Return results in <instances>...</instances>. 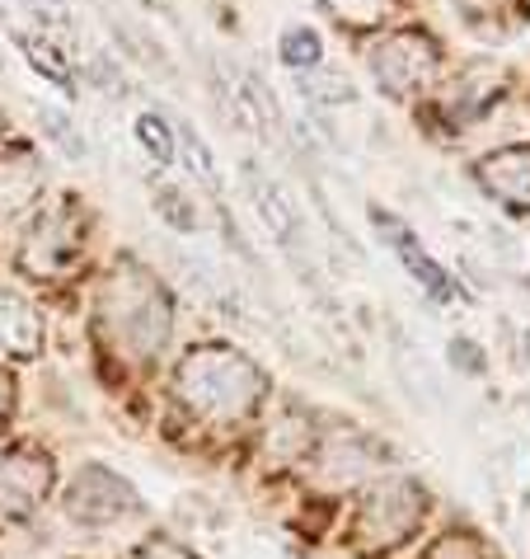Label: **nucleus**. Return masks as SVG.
<instances>
[{"instance_id": "12", "label": "nucleus", "mask_w": 530, "mask_h": 559, "mask_svg": "<svg viewBox=\"0 0 530 559\" xmlns=\"http://www.w3.org/2000/svg\"><path fill=\"white\" fill-rule=\"evenodd\" d=\"M75 254V236L61 226V216H43L38 230L28 236L24 245V269H38V273H61L67 259Z\"/></svg>"}, {"instance_id": "19", "label": "nucleus", "mask_w": 530, "mask_h": 559, "mask_svg": "<svg viewBox=\"0 0 530 559\" xmlns=\"http://www.w3.org/2000/svg\"><path fill=\"white\" fill-rule=\"evenodd\" d=\"M423 559H489V555H483L474 532H446Z\"/></svg>"}, {"instance_id": "8", "label": "nucleus", "mask_w": 530, "mask_h": 559, "mask_svg": "<svg viewBox=\"0 0 530 559\" xmlns=\"http://www.w3.org/2000/svg\"><path fill=\"white\" fill-rule=\"evenodd\" d=\"M52 485V461L34 452H10L0 456V508L5 512H28L43 503Z\"/></svg>"}, {"instance_id": "16", "label": "nucleus", "mask_w": 530, "mask_h": 559, "mask_svg": "<svg viewBox=\"0 0 530 559\" xmlns=\"http://www.w3.org/2000/svg\"><path fill=\"white\" fill-rule=\"evenodd\" d=\"M136 142H142V151L150 155L155 165L174 160V132H169V122L160 114H142V118H136Z\"/></svg>"}, {"instance_id": "3", "label": "nucleus", "mask_w": 530, "mask_h": 559, "mask_svg": "<svg viewBox=\"0 0 530 559\" xmlns=\"http://www.w3.org/2000/svg\"><path fill=\"white\" fill-rule=\"evenodd\" d=\"M427 512V489L409 475H389L357 508V546L371 555H385L403 546Z\"/></svg>"}, {"instance_id": "5", "label": "nucleus", "mask_w": 530, "mask_h": 559, "mask_svg": "<svg viewBox=\"0 0 530 559\" xmlns=\"http://www.w3.org/2000/svg\"><path fill=\"white\" fill-rule=\"evenodd\" d=\"M436 67H442V52H436V43L427 34H395L371 52V75L395 99L418 95L436 75Z\"/></svg>"}, {"instance_id": "22", "label": "nucleus", "mask_w": 530, "mask_h": 559, "mask_svg": "<svg viewBox=\"0 0 530 559\" xmlns=\"http://www.w3.org/2000/svg\"><path fill=\"white\" fill-rule=\"evenodd\" d=\"M136 559H193V550L179 546L174 536H155V540H146V546L136 550Z\"/></svg>"}, {"instance_id": "1", "label": "nucleus", "mask_w": 530, "mask_h": 559, "mask_svg": "<svg viewBox=\"0 0 530 559\" xmlns=\"http://www.w3.org/2000/svg\"><path fill=\"white\" fill-rule=\"evenodd\" d=\"M263 391H268L263 367L230 344H202L174 371L179 405H189L207 424H240L258 409Z\"/></svg>"}, {"instance_id": "9", "label": "nucleus", "mask_w": 530, "mask_h": 559, "mask_svg": "<svg viewBox=\"0 0 530 559\" xmlns=\"http://www.w3.org/2000/svg\"><path fill=\"white\" fill-rule=\"evenodd\" d=\"M474 175L497 203L530 207V146H503V151L483 155Z\"/></svg>"}, {"instance_id": "2", "label": "nucleus", "mask_w": 530, "mask_h": 559, "mask_svg": "<svg viewBox=\"0 0 530 559\" xmlns=\"http://www.w3.org/2000/svg\"><path fill=\"white\" fill-rule=\"evenodd\" d=\"M99 324L128 357L150 362V357L165 348L169 330H174V306H169L165 287L155 283L150 273L128 263V269H118L99 292Z\"/></svg>"}, {"instance_id": "23", "label": "nucleus", "mask_w": 530, "mask_h": 559, "mask_svg": "<svg viewBox=\"0 0 530 559\" xmlns=\"http://www.w3.org/2000/svg\"><path fill=\"white\" fill-rule=\"evenodd\" d=\"M450 348H456V362H460L465 371H474V367H479V357H474V344H470V338H456Z\"/></svg>"}, {"instance_id": "10", "label": "nucleus", "mask_w": 530, "mask_h": 559, "mask_svg": "<svg viewBox=\"0 0 530 559\" xmlns=\"http://www.w3.org/2000/svg\"><path fill=\"white\" fill-rule=\"evenodd\" d=\"M43 348V320L28 297L14 287H0V353L10 357H34Z\"/></svg>"}, {"instance_id": "17", "label": "nucleus", "mask_w": 530, "mask_h": 559, "mask_svg": "<svg viewBox=\"0 0 530 559\" xmlns=\"http://www.w3.org/2000/svg\"><path fill=\"white\" fill-rule=\"evenodd\" d=\"M43 132H48V142L61 151V155H67V160H85V136L81 132H75V122L67 118V114H57V108H43Z\"/></svg>"}, {"instance_id": "25", "label": "nucleus", "mask_w": 530, "mask_h": 559, "mask_svg": "<svg viewBox=\"0 0 530 559\" xmlns=\"http://www.w3.org/2000/svg\"><path fill=\"white\" fill-rule=\"evenodd\" d=\"M0 14H5V5H0Z\"/></svg>"}, {"instance_id": "21", "label": "nucleus", "mask_w": 530, "mask_h": 559, "mask_svg": "<svg viewBox=\"0 0 530 559\" xmlns=\"http://www.w3.org/2000/svg\"><path fill=\"white\" fill-rule=\"evenodd\" d=\"M183 146H189V155H193V175L202 179V183H216V165H212V151H207V142L193 132V128H183Z\"/></svg>"}, {"instance_id": "20", "label": "nucleus", "mask_w": 530, "mask_h": 559, "mask_svg": "<svg viewBox=\"0 0 530 559\" xmlns=\"http://www.w3.org/2000/svg\"><path fill=\"white\" fill-rule=\"evenodd\" d=\"M301 90H305V99H315V104H348L352 99L342 75H315V81H301Z\"/></svg>"}, {"instance_id": "15", "label": "nucleus", "mask_w": 530, "mask_h": 559, "mask_svg": "<svg viewBox=\"0 0 530 559\" xmlns=\"http://www.w3.org/2000/svg\"><path fill=\"white\" fill-rule=\"evenodd\" d=\"M320 57H324V43H320V34L310 24H291L282 34V61H287V67L305 71V67H315Z\"/></svg>"}, {"instance_id": "13", "label": "nucleus", "mask_w": 530, "mask_h": 559, "mask_svg": "<svg viewBox=\"0 0 530 559\" xmlns=\"http://www.w3.org/2000/svg\"><path fill=\"white\" fill-rule=\"evenodd\" d=\"M493 81H497V75H493ZM493 81H489V67H474V71L465 75V81L446 95V118L474 122L483 108H493V99L503 95V85H493Z\"/></svg>"}, {"instance_id": "6", "label": "nucleus", "mask_w": 530, "mask_h": 559, "mask_svg": "<svg viewBox=\"0 0 530 559\" xmlns=\"http://www.w3.org/2000/svg\"><path fill=\"white\" fill-rule=\"evenodd\" d=\"M371 222H376L381 230H385V240H389V250L399 254V263L413 273V283L427 292V297H436V301H460V287H456V277L450 273H442V263H436L423 245L413 240V230L403 226V222H395L389 212H376L371 207Z\"/></svg>"}, {"instance_id": "4", "label": "nucleus", "mask_w": 530, "mask_h": 559, "mask_svg": "<svg viewBox=\"0 0 530 559\" xmlns=\"http://www.w3.org/2000/svg\"><path fill=\"white\" fill-rule=\"evenodd\" d=\"M136 508H142L136 503V489L118 471H108V465L75 471L71 489H67V512H71V522H81V526H118L122 518H132Z\"/></svg>"}, {"instance_id": "7", "label": "nucleus", "mask_w": 530, "mask_h": 559, "mask_svg": "<svg viewBox=\"0 0 530 559\" xmlns=\"http://www.w3.org/2000/svg\"><path fill=\"white\" fill-rule=\"evenodd\" d=\"M244 183H249V193H254V207L263 216V226L277 236V245H287L291 254H301L305 250V226H301V212H296V203L282 189H277L268 175H258L254 160L244 165Z\"/></svg>"}, {"instance_id": "14", "label": "nucleus", "mask_w": 530, "mask_h": 559, "mask_svg": "<svg viewBox=\"0 0 530 559\" xmlns=\"http://www.w3.org/2000/svg\"><path fill=\"white\" fill-rule=\"evenodd\" d=\"M20 43H24L28 67H34L43 81H52L57 90H75V71H71L67 48H57V43H48V38H34V34H24Z\"/></svg>"}, {"instance_id": "11", "label": "nucleus", "mask_w": 530, "mask_h": 559, "mask_svg": "<svg viewBox=\"0 0 530 559\" xmlns=\"http://www.w3.org/2000/svg\"><path fill=\"white\" fill-rule=\"evenodd\" d=\"M376 447L366 438H357V432H342V438L324 442L320 452V475L329 479V485H357V479L376 475Z\"/></svg>"}, {"instance_id": "26", "label": "nucleus", "mask_w": 530, "mask_h": 559, "mask_svg": "<svg viewBox=\"0 0 530 559\" xmlns=\"http://www.w3.org/2000/svg\"><path fill=\"white\" fill-rule=\"evenodd\" d=\"M526 344H530V334H526Z\"/></svg>"}, {"instance_id": "18", "label": "nucleus", "mask_w": 530, "mask_h": 559, "mask_svg": "<svg viewBox=\"0 0 530 559\" xmlns=\"http://www.w3.org/2000/svg\"><path fill=\"white\" fill-rule=\"evenodd\" d=\"M329 5V14L334 20H342V24H381L389 10H395V0H324Z\"/></svg>"}, {"instance_id": "24", "label": "nucleus", "mask_w": 530, "mask_h": 559, "mask_svg": "<svg viewBox=\"0 0 530 559\" xmlns=\"http://www.w3.org/2000/svg\"><path fill=\"white\" fill-rule=\"evenodd\" d=\"M5 414H10V385L0 377V424H5Z\"/></svg>"}]
</instances>
